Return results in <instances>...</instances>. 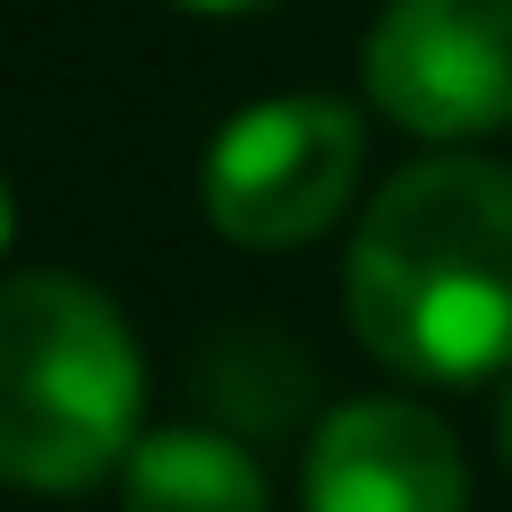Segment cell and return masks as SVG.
<instances>
[{"mask_svg":"<svg viewBox=\"0 0 512 512\" xmlns=\"http://www.w3.org/2000/svg\"><path fill=\"white\" fill-rule=\"evenodd\" d=\"M350 333L427 384L495 376L512 359V171L436 154L384 188L350 239Z\"/></svg>","mask_w":512,"mask_h":512,"instance_id":"obj_1","label":"cell"},{"mask_svg":"<svg viewBox=\"0 0 512 512\" xmlns=\"http://www.w3.org/2000/svg\"><path fill=\"white\" fill-rule=\"evenodd\" d=\"M120 512H265V470L214 427H163L120 461Z\"/></svg>","mask_w":512,"mask_h":512,"instance_id":"obj_6","label":"cell"},{"mask_svg":"<svg viewBox=\"0 0 512 512\" xmlns=\"http://www.w3.org/2000/svg\"><path fill=\"white\" fill-rule=\"evenodd\" d=\"M359 188V120L325 94L239 111L205 154V214L239 248H299Z\"/></svg>","mask_w":512,"mask_h":512,"instance_id":"obj_3","label":"cell"},{"mask_svg":"<svg viewBox=\"0 0 512 512\" xmlns=\"http://www.w3.org/2000/svg\"><path fill=\"white\" fill-rule=\"evenodd\" d=\"M504 461H512V393H504Z\"/></svg>","mask_w":512,"mask_h":512,"instance_id":"obj_8","label":"cell"},{"mask_svg":"<svg viewBox=\"0 0 512 512\" xmlns=\"http://www.w3.org/2000/svg\"><path fill=\"white\" fill-rule=\"evenodd\" d=\"M308 512H470L461 444L410 402H350L316 427Z\"/></svg>","mask_w":512,"mask_h":512,"instance_id":"obj_5","label":"cell"},{"mask_svg":"<svg viewBox=\"0 0 512 512\" xmlns=\"http://www.w3.org/2000/svg\"><path fill=\"white\" fill-rule=\"evenodd\" d=\"M180 9H256V0H180Z\"/></svg>","mask_w":512,"mask_h":512,"instance_id":"obj_7","label":"cell"},{"mask_svg":"<svg viewBox=\"0 0 512 512\" xmlns=\"http://www.w3.org/2000/svg\"><path fill=\"white\" fill-rule=\"evenodd\" d=\"M367 94L419 137H478L512 120V0H384L367 35Z\"/></svg>","mask_w":512,"mask_h":512,"instance_id":"obj_4","label":"cell"},{"mask_svg":"<svg viewBox=\"0 0 512 512\" xmlns=\"http://www.w3.org/2000/svg\"><path fill=\"white\" fill-rule=\"evenodd\" d=\"M137 342L77 274H18L0 299V470L77 495L137 453Z\"/></svg>","mask_w":512,"mask_h":512,"instance_id":"obj_2","label":"cell"}]
</instances>
